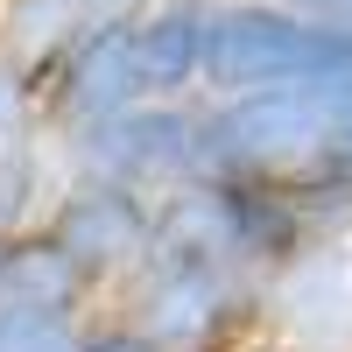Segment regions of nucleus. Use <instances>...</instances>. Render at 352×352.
<instances>
[{
    "instance_id": "1",
    "label": "nucleus",
    "mask_w": 352,
    "mask_h": 352,
    "mask_svg": "<svg viewBox=\"0 0 352 352\" xmlns=\"http://www.w3.org/2000/svg\"><path fill=\"white\" fill-rule=\"evenodd\" d=\"M212 0H148L134 14L92 21L43 64V99L56 134L113 120L148 99H204Z\"/></svg>"
},
{
    "instance_id": "2",
    "label": "nucleus",
    "mask_w": 352,
    "mask_h": 352,
    "mask_svg": "<svg viewBox=\"0 0 352 352\" xmlns=\"http://www.w3.org/2000/svg\"><path fill=\"white\" fill-rule=\"evenodd\" d=\"M254 296H261V275L247 261L169 212L141 268L106 296V317L141 331L155 352H247Z\"/></svg>"
},
{
    "instance_id": "3",
    "label": "nucleus",
    "mask_w": 352,
    "mask_h": 352,
    "mask_svg": "<svg viewBox=\"0 0 352 352\" xmlns=\"http://www.w3.org/2000/svg\"><path fill=\"white\" fill-rule=\"evenodd\" d=\"M226 92H352V36L310 21L282 0H212V56H204V99Z\"/></svg>"
},
{
    "instance_id": "4",
    "label": "nucleus",
    "mask_w": 352,
    "mask_h": 352,
    "mask_svg": "<svg viewBox=\"0 0 352 352\" xmlns=\"http://www.w3.org/2000/svg\"><path fill=\"white\" fill-rule=\"evenodd\" d=\"M56 155H64V176H99V184H127L155 204H176L212 169L204 99H148V106L113 113V120L71 127L56 134Z\"/></svg>"
},
{
    "instance_id": "5",
    "label": "nucleus",
    "mask_w": 352,
    "mask_h": 352,
    "mask_svg": "<svg viewBox=\"0 0 352 352\" xmlns=\"http://www.w3.org/2000/svg\"><path fill=\"white\" fill-rule=\"evenodd\" d=\"M247 352H352V232L310 240L261 275Z\"/></svg>"
},
{
    "instance_id": "6",
    "label": "nucleus",
    "mask_w": 352,
    "mask_h": 352,
    "mask_svg": "<svg viewBox=\"0 0 352 352\" xmlns=\"http://www.w3.org/2000/svg\"><path fill=\"white\" fill-rule=\"evenodd\" d=\"M162 219H169V204L141 197V190H127V184L64 176V184H56V197H50V212H43V232L71 254V268L92 282L99 303H106L113 289L141 268V254L155 247Z\"/></svg>"
},
{
    "instance_id": "7",
    "label": "nucleus",
    "mask_w": 352,
    "mask_h": 352,
    "mask_svg": "<svg viewBox=\"0 0 352 352\" xmlns=\"http://www.w3.org/2000/svg\"><path fill=\"white\" fill-rule=\"evenodd\" d=\"M106 303L43 226L0 247V352H64Z\"/></svg>"
},
{
    "instance_id": "8",
    "label": "nucleus",
    "mask_w": 352,
    "mask_h": 352,
    "mask_svg": "<svg viewBox=\"0 0 352 352\" xmlns=\"http://www.w3.org/2000/svg\"><path fill=\"white\" fill-rule=\"evenodd\" d=\"M56 184H64V155H56L43 71L0 50V232L43 226Z\"/></svg>"
},
{
    "instance_id": "9",
    "label": "nucleus",
    "mask_w": 352,
    "mask_h": 352,
    "mask_svg": "<svg viewBox=\"0 0 352 352\" xmlns=\"http://www.w3.org/2000/svg\"><path fill=\"white\" fill-rule=\"evenodd\" d=\"M64 352H155V345L141 338V331H127L120 317H106V310H99V317H92V324H85Z\"/></svg>"
},
{
    "instance_id": "10",
    "label": "nucleus",
    "mask_w": 352,
    "mask_h": 352,
    "mask_svg": "<svg viewBox=\"0 0 352 352\" xmlns=\"http://www.w3.org/2000/svg\"><path fill=\"white\" fill-rule=\"evenodd\" d=\"M282 8H296V14H310V21H331V28L352 36V0H282Z\"/></svg>"
},
{
    "instance_id": "11",
    "label": "nucleus",
    "mask_w": 352,
    "mask_h": 352,
    "mask_svg": "<svg viewBox=\"0 0 352 352\" xmlns=\"http://www.w3.org/2000/svg\"><path fill=\"white\" fill-rule=\"evenodd\" d=\"M0 21H8V0H0Z\"/></svg>"
},
{
    "instance_id": "12",
    "label": "nucleus",
    "mask_w": 352,
    "mask_h": 352,
    "mask_svg": "<svg viewBox=\"0 0 352 352\" xmlns=\"http://www.w3.org/2000/svg\"><path fill=\"white\" fill-rule=\"evenodd\" d=\"M0 247H8V232H0Z\"/></svg>"
}]
</instances>
